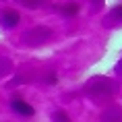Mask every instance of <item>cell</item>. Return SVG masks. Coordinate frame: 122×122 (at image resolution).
Listing matches in <instances>:
<instances>
[{
  "label": "cell",
  "mask_w": 122,
  "mask_h": 122,
  "mask_svg": "<svg viewBox=\"0 0 122 122\" xmlns=\"http://www.w3.org/2000/svg\"><path fill=\"white\" fill-rule=\"evenodd\" d=\"M77 10H79V4H75V2H72V4H64V8H62L64 15H75Z\"/></svg>",
  "instance_id": "obj_4"
},
{
  "label": "cell",
  "mask_w": 122,
  "mask_h": 122,
  "mask_svg": "<svg viewBox=\"0 0 122 122\" xmlns=\"http://www.w3.org/2000/svg\"><path fill=\"white\" fill-rule=\"evenodd\" d=\"M52 118H54V122H71V120H68V116H66L64 112H54Z\"/></svg>",
  "instance_id": "obj_3"
},
{
  "label": "cell",
  "mask_w": 122,
  "mask_h": 122,
  "mask_svg": "<svg viewBox=\"0 0 122 122\" xmlns=\"http://www.w3.org/2000/svg\"><path fill=\"white\" fill-rule=\"evenodd\" d=\"M21 23V15L13 8H4L2 13H0V25L4 27V29H13Z\"/></svg>",
  "instance_id": "obj_1"
},
{
  "label": "cell",
  "mask_w": 122,
  "mask_h": 122,
  "mask_svg": "<svg viewBox=\"0 0 122 122\" xmlns=\"http://www.w3.org/2000/svg\"><path fill=\"white\" fill-rule=\"evenodd\" d=\"M10 108H13L15 114L23 116V118H31V116L35 114V108L29 106V103H27L25 99H21V97H15L13 102H10Z\"/></svg>",
  "instance_id": "obj_2"
}]
</instances>
